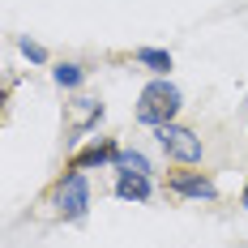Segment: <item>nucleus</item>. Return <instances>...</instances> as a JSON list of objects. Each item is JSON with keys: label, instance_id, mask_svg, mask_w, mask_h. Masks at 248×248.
Instances as JSON below:
<instances>
[{"label": "nucleus", "instance_id": "6e6552de", "mask_svg": "<svg viewBox=\"0 0 248 248\" xmlns=\"http://www.w3.org/2000/svg\"><path fill=\"white\" fill-rule=\"evenodd\" d=\"M137 60L150 64L154 73H167V69H171V56H167V51H154V47H141V51H137Z\"/></svg>", "mask_w": 248, "mask_h": 248}, {"label": "nucleus", "instance_id": "1a4fd4ad", "mask_svg": "<svg viewBox=\"0 0 248 248\" xmlns=\"http://www.w3.org/2000/svg\"><path fill=\"white\" fill-rule=\"evenodd\" d=\"M56 81H60V86H77V81H81V69H77V64H60V69H56Z\"/></svg>", "mask_w": 248, "mask_h": 248}, {"label": "nucleus", "instance_id": "20e7f679", "mask_svg": "<svg viewBox=\"0 0 248 248\" xmlns=\"http://www.w3.org/2000/svg\"><path fill=\"white\" fill-rule=\"evenodd\" d=\"M167 184H171V193H180V197H205V201L214 197V184L205 175H197V171H175Z\"/></svg>", "mask_w": 248, "mask_h": 248}, {"label": "nucleus", "instance_id": "39448f33", "mask_svg": "<svg viewBox=\"0 0 248 248\" xmlns=\"http://www.w3.org/2000/svg\"><path fill=\"white\" fill-rule=\"evenodd\" d=\"M116 193H120L124 201H146V197H150V175L116 171Z\"/></svg>", "mask_w": 248, "mask_h": 248}, {"label": "nucleus", "instance_id": "9d476101", "mask_svg": "<svg viewBox=\"0 0 248 248\" xmlns=\"http://www.w3.org/2000/svg\"><path fill=\"white\" fill-rule=\"evenodd\" d=\"M22 47H26V56H30V60H43V56H47V51H43V47H34V43H22Z\"/></svg>", "mask_w": 248, "mask_h": 248}, {"label": "nucleus", "instance_id": "f257e3e1", "mask_svg": "<svg viewBox=\"0 0 248 248\" xmlns=\"http://www.w3.org/2000/svg\"><path fill=\"white\" fill-rule=\"evenodd\" d=\"M175 111H180V90H175V86H167V81H150L146 90H141V103H137V120L141 124L163 128V124H171Z\"/></svg>", "mask_w": 248, "mask_h": 248}, {"label": "nucleus", "instance_id": "423d86ee", "mask_svg": "<svg viewBox=\"0 0 248 248\" xmlns=\"http://www.w3.org/2000/svg\"><path fill=\"white\" fill-rule=\"evenodd\" d=\"M116 154H120V150L111 146V141H94L90 150H81V154L73 158V167L86 171V167H99V163H116Z\"/></svg>", "mask_w": 248, "mask_h": 248}, {"label": "nucleus", "instance_id": "9b49d317", "mask_svg": "<svg viewBox=\"0 0 248 248\" xmlns=\"http://www.w3.org/2000/svg\"><path fill=\"white\" fill-rule=\"evenodd\" d=\"M240 201H244V210H248V184H244V193H240Z\"/></svg>", "mask_w": 248, "mask_h": 248}, {"label": "nucleus", "instance_id": "0eeeda50", "mask_svg": "<svg viewBox=\"0 0 248 248\" xmlns=\"http://www.w3.org/2000/svg\"><path fill=\"white\" fill-rule=\"evenodd\" d=\"M116 171L150 175V163H146V154H137V150H120V154H116Z\"/></svg>", "mask_w": 248, "mask_h": 248}, {"label": "nucleus", "instance_id": "f03ea898", "mask_svg": "<svg viewBox=\"0 0 248 248\" xmlns=\"http://www.w3.org/2000/svg\"><path fill=\"white\" fill-rule=\"evenodd\" d=\"M56 205H60V214L73 218V223L86 214V205H90V184H86V175L77 171V167L60 180V188H56Z\"/></svg>", "mask_w": 248, "mask_h": 248}, {"label": "nucleus", "instance_id": "7ed1b4c3", "mask_svg": "<svg viewBox=\"0 0 248 248\" xmlns=\"http://www.w3.org/2000/svg\"><path fill=\"white\" fill-rule=\"evenodd\" d=\"M158 146L167 150L175 163H201V137L180 128V124H163L158 128Z\"/></svg>", "mask_w": 248, "mask_h": 248}]
</instances>
